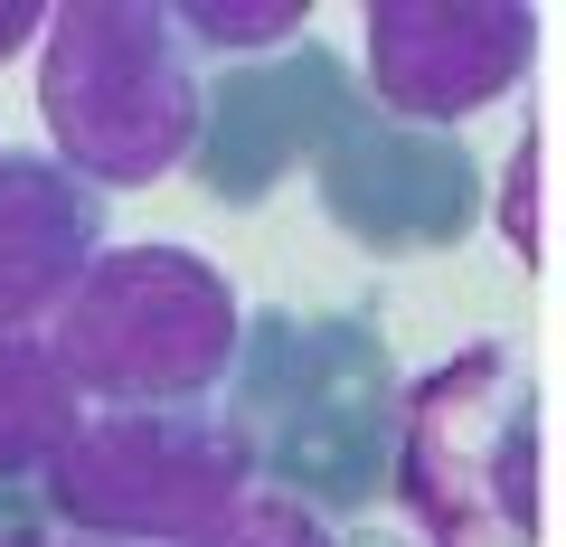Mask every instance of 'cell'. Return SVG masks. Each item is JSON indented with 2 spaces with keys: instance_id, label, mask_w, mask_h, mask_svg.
I'll return each instance as SVG.
<instances>
[{
  "instance_id": "obj_1",
  "label": "cell",
  "mask_w": 566,
  "mask_h": 547,
  "mask_svg": "<svg viewBox=\"0 0 566 547\" xmlns=\"http://www.w3.org/2000/svg\"><path fill=\"white\" fill-rule=\"evenodd\" d=\"M57 349L66 387L95 406H199L227 387L245 340V303L199 245L170 236H133V245H95V264L76 274V293L57 303V322L39 330Z\"/></svg>"
},
{
  "instance_id": "obj_2",
  "label": "cell",
  "mask_w": 566,
  "mask_h": 547,
  "mask_svg": "<svg viewBox=\"0 0 566 547\" xmlns=\"http://www.w3.org/2000/svg\"><path fill=\"white\" fill-rule=\"evenodd\" d=\"M39 114L48 161L85 189H151L199 143V76L151 0H66L39 29Z\"/></svg>"
},
{
  "instance_id": "obj_3",
  "label": "cell",
  "mask_w": 566,
  "mask_h": 547,
  "mask_svg": "<svg viewBox=\"0 0 566 547\" xmlns=\"http://www.w3.org/2000/svg\"><path fill=\"white\" fill-rule=\"evenodd\" d=\"M39 491L57 528L95 547H189L255 491V444L227 415L104 406V415H76V434L39 463Z\"/></svg>"
},
{
  "instance_id": "obj_4",
  "label": "cell",
  "mask_w": 566,
  "mask_h": 547,
  "mask_svg": "<svg viewBox=\"0 0 566 547\" xmlns=\"http://www.w3.org/2000/svg\"><path fill=\"white\" fill-rule=\"evenodd\" d=\"M368 85L406 123H463L528 76L538 20L520 0H368Z\"/></svg>"
},
{
  "instance_id": "obj_5",
  "label": "cell",
  "mask_w": 566,
  "mask_h": 547,
  "mask_svg": "<svg viewBox=\"0 0 566 547\" xmlns=\"http://www.w3.org/2000/svg\"><path fill=\"white\" fill-rule=\"evenodd\" d=\"M104 245V199L48 151H0V330H48Z\"/></svg>"
},
{
  "instance_id": "obj_6",
  "label": "cell",
  "mask_w": 566,
  "mask_h": 547,
  "mask_svg": "<svg viewBox=\"0 0 566 547\" xmlns=\"http://www.w3.org/2000/svg\"><path fill=\"white\" fill-rule=\"evenodd\" d=\"M76 415H85V397L66 387L57 349L39 330H0V482L39 472L76 434Z\"/></svg>"
},
{
  "instance_id": "obj_7",
  "label": "cell",
  "mask_w": 566,
  "mask_h": 547,
  "mask_svg": "<svg viewBox=\"0 0 566 547\" xmlns=\"http://www.w3.org/2000/svg\"><path fill=\"white\" fill-rule=\"evenodd\" d=\"M303 20H312L303 0H180V10H170L180 48H218V57H255V48H283Z\"/></svg>"
},
{
  "instance_id": "obj_8",
  "label": "cell",
  "mask_w": 566,
  "mask_h": 547,
  "mask_svg": "<svg viewBox=\"0 0 566 547\" xmlns=\"http://www.w3.org/2000/svg\"><path fill=\"white\" fill-rule=\"evenodd\" d=\"M189 547H331V528L312 519L303 501H283V491H245V501Z\"/></svg>"
},
{
  "instance_id": "obj_9",
  "label": "cell",
  "mask_w": 566,
  "mask_h": 547,
  "mask_svg": "<svg viewBox=\"0 0 566 547\" xmlns=\"http://www.w3.org/2000/svg\"><path fill=\"white\" fill-rule=\"evenodd\" d=\"M39 29H48L39 0H0V66L20 57V48H39Z\"/></svg>"
},
{
  "instance_id": "obj_10",
  "label": "cell",
  "mask_w": 566,
  "mask_h": 547,
  "mask_svg": "<svg viewBox=\"0 0 566 547\" xmlns=\"http://www.w3.org/2000/svg\"><path fill=\"white\" fill-rule=\"evenodd\" d=\"M0 547H57V538H39V528H0Z\"/></svg>"
},
{
  "instance_id": "obj_11",
  "label": "cell",
  "mask_w": 566,
  "mask_h": 547,
  "mask_svg": "<svg viewBox=\"0 0 566 547\" xmlns=\"http://www.w3.org/2000/svg\"><path fill=\"white\" fill-rule=\"evenodd\" d=\"M76 547H95V538H76Z\"/></svg>"
}]
</instances>
